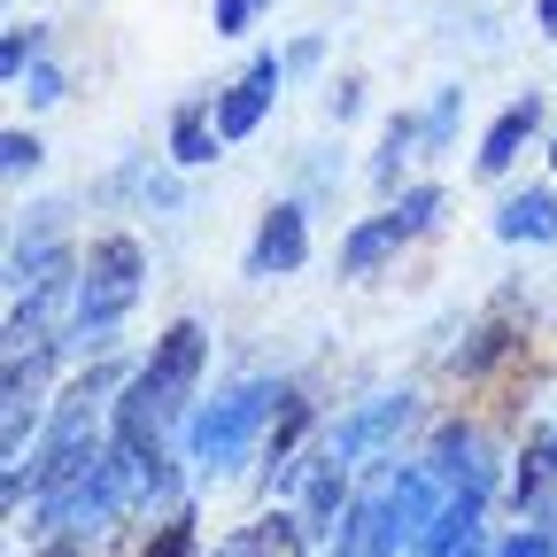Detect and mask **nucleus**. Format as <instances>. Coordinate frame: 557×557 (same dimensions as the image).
Segmentation results:
<instances>
[{"mask_svg":"<svg viewBox=\"0 0 557 557\" xmlns=\"http://www.w3.org/2000/svg\"><path fill=\"white\" fill-rule=\"evenodd\" d=\"M357 109H364V86H357V78H333V86H325V116H333V124H348Z\"/></svg>","mask_w":557,"mask_h":557,"instance_id":"b1692460","label":"nucleus"},{"mask_svg":"<svg viewBox=\"0 0 557 557\" xmlns=\"http://www.w3.org/2000/svg\"><path fill=\"white\" fill-rule=\"evenodd\" d=\"M16 94H24L32 109H54V101H62V70H54V62H39V70H32V78H24Z\"/></svg>","mask_w":557,"mask_h":557,"instance_id":"5701e85b","label":"nucleus"},{"mask_svg":"<svg viewBox=\"0 0 557 557\" xmlns=\"http://www.w3.org/2000/svg\"><path fill=\"white\" fill-rule=\"evenodd\" d=\"M39 163H47L39 132H24V124H9V132H0V171H9V178H32Z\"/></svg>","mask_w":557,"mask_h":557,"instance_id":"412c9836","label":"nucleus"},{"mask_svg":"<svg viewBox=\"0 0 557 557\" xmlns=\"http://www.w3.org/2000/svg\"><path fill=\"white\" fill-rule=\"evenodd\" d=\"M263 9L271 0H209V24H218V39H248Z\"/></svg>","mask_w":557,"mask_h":557,"instance_id":"4be33fe9","label":"nucleus"},{"mask_svg":"<svg viewBox=\"0 0 557 557\" xmlns=\"http://www.w3.org/2000/svg\"><path fill=\"white\" fill-rule=\"evenodd\" d=\"M325 62V39H295L287 47V78H295V70H318Z\"/></svg>","mask_w":557,"mask_h":557,"instance_id":"393cba45","label":"nucleus"},{"mask_svg":"<svg viewBox=\"0 0 557 557\" xmlns=\"http://www.w3.org/2000/svg\"><path fill=\"white\" fill-rule=\"evenodd\" d=\"M310 263V209L302 201H271L263 218H256V240H248V256H240V278H295Z\"/></svg>","mask_w":557,"mask_h":557,"instance_id":"423d86ee","label":"nucleus"},{"mask_svg":"<svg viewBox=\"0 0 557 557\" xmlns=\"http://www.w3.org/2000/svg\"><path fill=\"white\" fill-rule=\"evenodd\" d=\"M457 124H465V86H442L426 109H418V132H426V156L457 148Z\"/></svg>","mask_w":557,"mask_h":557,"instance_id":"aec40b11","label":"nucleus"},{"mask_svg":"<svg viewBox=\"0 0 557 557\" xmlns=\"http://www.w3.org/2000/svg\"><path fill=\"white\" fill-rule=\"evenodd\" d=\"M278 403H287V380H240V387H225L218 403H194V418H186V465H194L201 480L240 472V465L263 449Z\"/></svg>","mask_w":557,"mask_h":557,"instance_id":"f03ea898","label":"nucleus"},{"mask_svg":"<svg viewBox=\"0 0 557 557\" xmlns=\"http://www.w3.org/2000/svg\"><path fill=\"white\" fill-rule=\"evenodd\" d=\"M534 32H549V39H557V0H534Z\"/></svg>","mask_w":557,"mask_h":557,"instance_id":"a878e982","label":"nucleus"},{"mask_svg":"<svg viewBox=\"0 0 557 557\" xmlns=\"http://www.w3.org/2000/svg\"><path fill=\"white\" fill-rule=\"evenodd\" d=\"M442 504H449V487L434 480V465H426V457H410V465H387V511H395V534H403V549H418V542H426V527L442 519Z\"/></svg>","mask_w":557,"mask_h":557,"instance_id":"1a4fd4ad","label":"nucleus"},{"mask_svg":"<svg viewBox=\"0 0 557 557\" xmlns=\"http://www.w3.org/2000/svg\"><path fill=\"white\" fill-rule=\"evenodd\" d=\"M39 62H47V24H9L0 32V78L9 86H24Z\"/></svg>","mask_w":557,"mask_h":557,"instance_id":"a211bd4d","label":"nucleus"},{"mask_svg":"<svg viewBox=\"0 0 557 557\" xmlns=\"http://www.w3.org/2000/svg\"><path fill=\"white\" fill-rule=\"evenodd\" d=\"M442 209H449L442 186H403L380 218L348 225V240H341V278H364V271H380L387 256H403L410 240H426V233L442 225Z\"/></svg>","mask_w":557,"mask_h":557,"instance_id":"20e7f679","label":"nucleus"},{"mask_svg":"<svg viewBox=\"0 0 557 557\" xmlns=\"http://www.w3.org/2000/svg\"><path fill=\"white\" fill-rule=\"evenodd\" d=\"M418 418V395L410 387H387V395H364L357 410H341V426L325 434V457L333 465H387L395 449H403V426Z\"/></svg>","mask_w":557,"mask_h":557,"instance_id":"39448f33","label":"nucleus"},{"mask_svg":"<svg viewBox=\"0 0 557 557\" xmlns=\"http://www.w3.org/2000/svg\"><path fill=\"white\" fill-rule=\"evenodd\" d=\"M310 549L318 542H310V527H302L295 504H271L263 519H248V527H233L218 542V557H310Z\"/></svg>","mask_w":557,"mask_h":557,"instance_id":"f8f14e48","label":"nucleus"},{"mask_svg":"<svg viewBox=\"0 0 557 557\" xmlns=\"http://www.w3.org/2000/svg\"><path fill=\"white\" fill-rule=\"evenodd\" d=\"M194 549H201V511H194V504L163 511V519H156V534L139 542V557H194Z\"/></svg>","mask_w":557,"mask_h":557,"instance_id":"6ab92c4d","label":"nucleus"},{"mask_svg":"<svg viewBox=\"0 0 557 557\" xmlns=\"http://www.w3.org/2000/svg\"><path fill=\"white\" fill-rule=\"evenodd\" d=\"M549 171H557V132H549Z\"/></svg>","mask_w":557,"mask_h":557,"instance_id":"bb28decb","label":"nucleus"},{"mask_svg":"<svg viewBox=\"0 0 557 557\" xmlns=\"http://www.w3.org/2000/svg\"><path fill=\"white\" fill-rule=\"evenodd\" d=\"M511 348H519V325L496 310V318H480V325H472V341L449 357V372H457V380H487V372H496V364L511 357Z\"/></svg>","mask_w":557,"mask_h":557,"instance_id":"f3484780","label":"nucleus"},{"mask_svg":"<svg viewBox=\"0 0 557 557\" xmlns=\"http://www.w3.org/2000/svg\"><path fill=\"white\" fill-rule=\"evenodd\" d=\"M278 86H287V54H271V47L240 62L233 86H218V132H225V148H233V139H248V132L271 116Z\"/></svg>","mask_w":557,"mask_h":557,"instance_id":"0eeeda50","label":"nucleus"},{"mask_svg":"<svg viewBox=\"0 0 557 557\" xmlns=\"http://www.w3.org/2000/svg\"><path fill=\"white\" fill-rule=\"evenodd\" d=\"M542 124H549L542 94H519V101H511V109H504L496 124L480 132V156H472V171H480V178H504V171H511V163L527 156V139H534Z\"/></svg>","mask_w":557,"mask_h":557,"instance_id":"ddd939ff","label":"nucleus"},{"mask_svg":"<svg viewBox=\"0 0 557 557\" xmlns=\"http://www.w3.org/2000/svg\"><path fill=\"white\" fill-rule=\"evenodd\" d=\"M496 240H504V248H549V240H557V186H519V194H504Z\"/></svg>","mask_w":557,"mask_h":557,"instance_id":"4468645a","label":"nucleus"},{"mask_svg":"<svg viewBox=\"0 0 557 557\" xmlns=\"http://www.w3.org/2000/svg\"><path fill=\"white\" fill-rule=\"evenodd\" d=\"M348 465H333L325 449H310L302 457V487H295V511H302V527H310V542H333L341 534V519H348Z\"/></svg>","mask_w":557,"mask_h":557,"instance_id":"9d476101","label":"nucleus"},{"mask_svg":"<svg viewBox=\"0 0 557 557\" xmlns=\"http://www.w3.org/2000/svg\"><path fill=\"white\" fill-rule=\"evenodd\" d=\"M511 504L527 527H549L557 519V426H534L511 457Z\"/></svg>","mask_w":557,"mask_h":557,"instance_id":"6e6552de","label":"nucleus"},{"mask_svg":"<svg viewBox=\"0 0 557 557\" xmlns=\"http://www.w3.org/2000/svg\"><path fill=\"white\" fill-rule=\"evenodd\" d=\"M209 372V325L201 318H171L156 333V348L139 357V372L124 380L116 410H109V442L116 449H171L186 434V418H194V387Z\"/></svg>","mask_w":557,"mask_h":557,"instance_id":"f257e3e1","label":"nucleus"},{"mask_svg":"<svg viewBox=\"0 0 557 557\" xmlns=\"http://www.w3.org/2000/svg\"><path fill=\"white\" fill-rule=\"evenodd\" d=\"M418 156H426V132H418L410 109H395V116L380 124V148H372V186L395 201V194H403V171H410Z\"/></svg>","mask_w":557,"mask_h":557,"instance_id":"dca6fc26","label":"nucleus"},{"mask_svg":"<svg viewBox=\"0 0 557 557\" xmlns=\"http://www.w3.org/2000/svg\"><path fill=\"white\" fill-rule=\"evenodd\" d=\"M218 148H225V132H218V101H178L171 109V163L178 171H201V163H218Z\"/></svg>","mask_w":557,"mask_h":557,"instance_id":"2eb2a0df","label":"nucleus"},{"mask_svg":"<svg viewBox=\"0 0 557 557\" xmlns=\"http://www.w3.org/2000/svg\"><path fill=\"white\" fill-rule=\"evenodd\" d=\"M148 295V248L132 233H101L86 248V271H78V310H70V333L62 348H86V357H109L116 348V325L124 310Z\"/></svg>","mask_w":557,"mask_h":557,"instance_id":"7ed1b4c3","label":"nucleus"},{"mask_svg":"<svg viewBox=\"0 0 557 557\" xmlns=\"http://www.w3.org/2000/svg\"><path fill=\"white\" fill-rule=\"evenodd\" d=\"M403 549V534H395V511H387V472L364 487L357 504H348V519H341V534L325 542V557H395Z\"/></svg>","mask_w":557,"mask_h":557,"instance_id":"9b49d317","label":"nucleus"}]
</instances>
